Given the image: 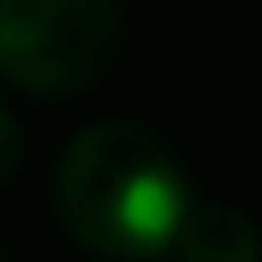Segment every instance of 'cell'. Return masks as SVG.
<instances>
[{
	"label": "cell",
	"instance_id": "1",
	"mask_svg": "<svg viewBox=\"0 0 262 262\" xmlns=\"http://www.w3.org/2000/svg\"><path fill=\"white\" fill-rule=\"evenodd\" d=\"M67 231L108 257H155L180 242L195 201L180 160L128 118L88 123L57 160Z\"/></svg>",
	"mask_w": 262,
	"mask_h": 262
},
{
	"label": "cell",
	"instance_id": "2",
	"mask_svg": "<svg viewBox=\"0 0 262 262\" xmlns=\"http://www.w3.org/2000/svg\"><path fill=\"white\" fill-rule=\"evenodd\" d=\"M113 47V0H0V77L26 93L88 88Z\"/></svg>",
	"mask_w": 262,
	"mask_h": 262
},
{
	"label": "cell",
	"instance_id": "3",
	"mask_svg": "<svg viewBox=\"0 0 262 262\" xmlns=\"http://www.w3.org/2000/svg\"><path fill=\"white\" fill-rule=\"evenodd\" d=\"M175 257L180 262H262V236H257V221L236 206H195L180 242H175Z\"/></svg>",
	"mask_w": 262,
	"mask_h": 262
},
{
	"label": "cell",
	"instance_id": "4",
	"mask_svg": "<svg viewBox=\"0 0 262 262\" xmlns=\"http://www.w3.org/2000/svg\"><path fill=\"white\" fill-rule=\"evenodd\" d=\"M21 155H26V139H21V123L0 108V185H6L16 170H21Z\"/></svg>",
	"mask_w": 262,
	"mask_h": 262
}]
</instances>
